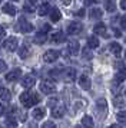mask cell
I'll return each mask as SVG.
<instances>
[{
  "mask_svg": "<svg viewBox=\"0 0 126 128\" xmlns=\"http://www.w3.org/2000/svg\"><path fill=\"white\" fill-rule=\"evenodd\" d=\"M40 101V96L37 94H33V92H23L20 95V102L23 104V106H26V108H30V106H33L34 104H37Z\"/></svg>",
  "mask_w": 126,
  "mask_h": 128,
  "instance_id": "cell-1",
  "label": "cell"
},
{
  "mask_svg": "<svg viewBox=\"0 0 126 128\" xmlns=\"http://www.w3.org/2000/svg\"><path fill=\"white\" fill-rule=\"evenodd\" d=\"M17 45H19V40H17V38H14V36L7 38L3 42V48H4L6 50H9V52H14L17 49Z\"/></svg>",
  "mask_w": 126,
  "mask_h": 128,
  "instance_id": "cell-2",
  "label": "cell"
},
{
  "mask_svg": "<svg viewBox=\"0 0 126 128\" xmlns=\"http://www.w3.org/2000/svg\"><path fill=\"white\" fill-rule=\"evenodd\" d=\"M17 28H19V30L23 32V33H30V32L33 30V24L29 23L24 18H20L19 22H17Z\"/></svg>",
  "mask_w": 126,
  "mask_h": 128,
  "instance_id": "cell-3",
  "label": "cell"
},
{
  "mask_svg": "<svg viewBox=\"0 0 126 128\" xmlns=\"http://www.w3.org/2000/svg\"><path fill=\"white\" fill-rule=\"evenodd\" d=\"M40 91L43 94H46V95H50V94H53L56 91V86H55V84H52L49 81H43L40 84Z\"/></svg>",
  "mask_w": 126,
  "mask_h": 128,
  "instance_id": "cell-4",
  "label": "cell"
},
{
  "mask_svg": "<svg viewBox=\"0 0 126 128\" xmlns=\"http://www.w3.org/2000/svg\"><path fill=\"white\" fill-rule=\"evenodd\" d=\"M57 58H59V52L55 50V49H49L43 55V59H45V62H47V64H52V62L57 60Z\"/></svg>",
  "mask_w": 126,
  "mask_h": 128,
  "instance_id": "cell-5",
  "label": "cell"
},
{
  "mask_svg": "<svg viewBox=\"0 0 126 128\" xmlns=\"http://www.w3.org/2000/svg\"><path fill=\"white\" fill-rule=\"evenodd\" d=\"M20 78H22V69L16 68V69H13L11 72H9V74L6 75V81H9V82H16V81H19Z\"/></svg>",
  "mask_w": 126,
  "mask_h": 128,
  "instance_id": "cell-6",
  "label": "cell"
},
{
  "mask_svg": "<svg viewBox=\"0 0 126 128\" xmlns=\"http://www.w3.org/2000/svg\"><path fill=\"white\" fill-rule=\"evenodd\" d=\"M83 29V24L79 23V22H72V23L67 26V33L69 35H77L80 33Z\"/></svg>",
  "mask_w": 126,
  "mask_h": 128,
  "instance_id": "cell-7",
  "label": "cell"
},
{
  "mask_svg": "<svg viewBox=\"0 0 126 128\" xmlns=\"http://www.w3.org/2000/svg\"><path fill=\"white\" fill-rule=\"evenodd\" d=\"M23 9H24V12H27V13H33L34 10H37V3H36V0H24Z\"/></svg>",
  "mask_w": 126,
  "mask_h": 128,
  "instance_id": "cell-8",
  "label": "cell"
},
{
  "mask_svg": "<svg viewBox=\"0 0 126 128\" xmlns=\"http://www.w3.org/2000/svg\"><path fill=\"white\" fill-rule=\"evenodd\" d=\"M34 82H36V79H34L33 75H24L23 79H22V85L26 88V89H30V88L34 85Z\"/></svg>",
  "mask_w": 126,
  "mask_h": 128,
  "instance_id": "cell-9",
  "label": "cell"
},
{
  "mask_svg": "<svg viewBox=\"0 0 126 128\" xmlns=\"http://www.w3.org/2000/svg\"><path fill=\"white\" fill-rule=\"evenodd\" d=\"M79 85H80V88H82V89L87 91V89H90V79H89L86 75H82L79 78Z\"/></svg>",
  "mask_w": 126,
  "mask_h": 128,
  "instance_id": "cell-10",
  "label": "cell"
},
{
  "mask_svg": "<svg viewBox=\"0 0 126 128\" xmlns=\"http://www.w3.org/2000/svg\"><path fill=\"white\" fill-rule=\"evenodd\" d=\"M3 12L6 13V14H9V16H14L17 13V9L11 3H6V4H3Z\"/></svg>",
  "mask_w": 126,
  "mask_h": 128,
  "instance_id": "cell-11",
  "label": "cell"
},
{
  "mask_svg": "<svg viewBox=\"0 0 126 128\" xmlns=\"http://www.w3.org/2000/svg\"><path fill=\"white\" fill-rule=\"evenodd\" d=\"M67 50H69V53H70V55H77V53H79V43H77L76 40L69 42Z\"/></svg>",
  "mask_w": 126,
  "mask_h": 128,
  "instance_id": "cell-12",
  "label": "cell"
},
{
  "mask_svg": "<svg viewBox=\"0 0 126 128\" xmlns=\"http://www.w3.org/2000/svg\"><path fill=\"white\" fill-rule=\"evenodd\" d=\"M64 112H66L64 106L59 105V106H55V108L52 110V115L55 116V118H62V116L64 115Z\"/></svg>",
  "mask_w": 126,
  "mask_h": 128,
  "instance_id": "cell-13",
  "label": "cell"
},
{
  "mask_svg": "<svg viewBox=\"0 0 126 128\" xmlns=\"http://www.w3.org/2000/svg\"><path fill=\"white\" fill-rule=\"evenodd\" d=\"M46 40H47V35H46V32H39V33L34 35V43H37V45H43Z\"/></svg>",
  "mask_w": 126,
  "mask_h": 128,
  "instance_id": "cell-14",
  "label": "cell"
},
{
  "mask_svg": "<svg viewBox=\"0 0 126 128\" xmlns=\"http://www.w3.org/2000/svg\"><path fill=\"white\" fill-rule=\"evenodd\" d=\"M99 46V39L96 36H89L87 38V48L89 49H96Z\"/></svg>",
  "mask_w": 126,
  "mask_h": 128,
  "instance_id": "cell-15",
  "label": "cell"
},
{
  "mask_svg": "<svg viewBox=\"0 0 126 128\" xmlns=\"http://www.w3.org/2000/svg\"><path fill=\"white\" fill-rule=\"evenodd\" d=\"M103 4H105V9H106L109 13H112V12L116 10V2H115V0H105Z\"/></svg>",
  "mask_w": 126,
  "mask_h": 128,
  "instance_id": "cell-16",
  "label": "cell"
},
{
  "mask_svg": "<svg viewBox=\"0 0 126 128\" xmlns=\"http://www.w3.org/2000/svg\"><path fill=\"white\" fill-rule=\"evenodd\" d=\"M93 32L96 35H100V36H106V26L103 23H97L95 28H93Z\"/></svg>",
  "mask_w": 126,
  "mask_h": 128,
  "instance_id": "cell-17",
  "label": "cell"
},
{
  "mask_svg": "<svg viewBox=\"0 0 126 128\" xmlns=\"http://www.w3.org/2000/svg\"><path fill=\"white\" fill-rule=\"evenodd\" d=\"M82 125L85 128H93V125H95V122H93V118L89 115H85L83 118H82Z\"/></svg>",
  "mask_w": 126,
  "mask_h": 128,
  "instance_id": "cell-18",
  "label": "cell"
},
{
  "mask_svg": "<svg viewBox=\"0 0 126 128\" xmlns=\"http://www.w3.org/2000/svg\"><path fill=\"white\" fill-rule=\"evenodd\" d=\"M115 79H116V82H123L126 79V68H125V66L119 68V72L116 74Z\"/></svg>",
  "mask_w": 126,
  "mask_h": 128,
  "instance_id": "cell-19",
  "label": "cell"
},
{
  "mask_svg": "<svg viewBox=\"0 0 126 128\" xmlns=\"http://www.w3.org/2000/svg\"><path fill=\"white\" fill-rule=\"evenodd\" d=\"M50 19H52V22H59L60 19H62V13H60V10L59 9H52L50 10Z\"/></svg>",
  "mask_w": 126,
  "mask_h": 128,
  "instance_id": "cell-20",
  "label": "cell"
},
{
  "mask_svg": "<svg viewBox=\"0 0 126 128\" xmlns=\"http://www.w3.org/2000/svg\"><path fill=\"white\" fill-rule=\"evenodd\" d=\"M50 12V6H49V3H43V4H40L37 7V13H39V16H45L47 13Z\"/></svg>",
  "mask_w": 126,
  "mask_h": 128,
  "instance_id": "cell-21",
  "label": "cell"
},
{
  "mask_svg": "<svg viewBox=\"0 0 126 128\" xmlns=\"http://www.w3.org/2000/svg\"><path fill=\"white\" fill-rule=\"evenodd\" d=\"M64 33H62V32H55L53 35H52V40L55 42V43H62V42H64Z\"/></svg>",
  "mask_w": 126,
  "mask_h": 128,
  "instance_id": "cell-22",
  "label": "cell"
},
{
  "mask_svg": "<svg viewBox=\"0 0 126 128\" xmlns=\"http://www.w3.org/2000/svg\"><path fill=\"white\" fill-rule=\"evenodd\" d=\"M109 49H110V52L113 53L115 56H119L120 52H122V46H120L119 43H116V42H113V43H110V46H109Z\"/></svg>",
  "mask_w": 126,
  "mask_h": 128,
  "instance_id": "cell-23",
  "label": "cell"
},
{
  "mask_svg": "<svg viewBox=\"0 0 126 128\" xmlns=\"http://www.w3.org/2000/svg\"><path fill=\"white\" fill-rule=\"evenodd\" d=\"M64 78L67 79V81H74V78H76V70L73 68H67V69L64 70Z\"/></svg>",
  "mask_w": 126,
  "mask_h": 128,
  "instance_id": "cell-24",
  "label": "cell"
},
{
  "mask_svg": "<svg viewBox=\"0 0 126 128\" xmlns=\"http://www.w3.org/2000/svg\"><path fill=\"white\" fill-rule=\"evenodd\" d=\"M29 55H30V49H29V46L27 45H23V46L19 49V56H20L22 59H26Z\"/></svg>",
  "mask_w": 126,
  "mask_h": 128,
  "instance_id": "cell-25",
  "label": "cell"
},
{
  "mask_svg": "<svg viewBox=\"0 0 126 128\" xmlns=\"http://www.w3.org/2000/svg\"><path fill=\"white\" fill-rule=\"evenodd\" d=\"M0 99H3V101H10L11 99V94L9 89H6V88H3V89H0Z\"/></svg>",
  "mask_w": 126,
  "mask_h": 128,
  "instance_id": "cell-26",
  "label": "cell"
},
{
  "mask_svg": "<svg viewBox=\"0 0 126 128\" xmlns=\"http://www.w3.org/2000/svg\"><path fill=\"white\" fill-rule=\"evenodd\" d=\"M96 106H97V111H100V112H105L106 111V106H108V102H106V99H97L96 102Z\"/></svg>",
  "mask_w": 126,
  "mask_h": 128,
  "instance_id": "cell-27",
  "label": "cell"
},
{
  "mask_svg": "<svg viewBox=\"0 0 126 128\" xmlns=\"http://www.w3.org/2000/svg\"><path fill=\"white\" fill-rule=\"evenodd\" d=\"M43 116H45V110L43 108H34V111H33L34 120H42Z\"/></svg>",
  "mask_w": 126,
  "mask_h": 128,
  "instance_id": "cell-28",
  "label": "cell"
},
{
  "mask_svg": "<svg viewBox=\"0 0 126 128\" xmlns=\"http://www.w3.org/2000/svg\"><path fill=\"white\" fill-rule=\"evenodd\" d=\"M102 14H103V12L100 10V9H97V7L90 10V19H100Z\"/></svg>",
  "mask_w": 126,
  "mask_h": 128,
  "instance_id": "cell-29",
  "label": "cell"
},
{
  "mask_svg": "<svg viewBox=\"0 0 126 128\" xmlns=\"http://www.w3.org/2000/svg\"><path fill=\"white\" fill-rule=\"evenodd\" d=\"M6 127L7 128H16L17 127V121L14 118H7L6 120Z\"/></svg>",
  "mask_w": 126,
  "mask_h": 128,
  "instance_id": "cell-30",
  "label": "cell"
},
{
  "mask_svg": "<svg viewBox=\"0 0 126 128\" xmlns=\"http://www.w3.org/2000/svg\"><path fill=\"white\" fill-rule=\"evenodd\" d=\"M116 118H118V121L120 124H126V112H118Z\"/></svg>",
  "mask_w": 126,
  "mask_h": 128,
  "instance_id": "cell-31",
  "label": "cell"
},
{
  "mask_svg": "<svg viewBox=\"0 0 126 128\" xmlns=\"http://www.w3.org/2000/svg\"><path fill=\"white\" fill-rule=\"evenodd\" d=\"M82 55H83V58H85V59H92V56H93L89 48H85V49L82 50Z\"/></svg>",
  "mask_w": 126,
  "mask_h": 128,
  "instance_id": "cell-32",
  "label": "cell"
},
{
  "mask_svg": "<svg viewBox=\"0 0 126 128\" xmlns=\"http://www.w3.org/2000/svg\"><path fill=\"white\" fill-rule=\"evenodd\" d=\"M42 128H56V124L52 121H46L43 125H42Z\"/></svg>",
  "mask_w": 126,
  "mask_h": 128,
  "instance_id": "cell-33",
  "label": "cell"
},
{
  "mask_svg": "<svg viewBox=\"0 0 126 128\" xmlns=\"http://www.w3.org/2000/svg\"><path fill=\"white\" fill-rule=\"evenodd\" d=\"M6 69H7V65H6V62L3 60V59H0V72H4Z\"/></svg>",
  "mask_w": 126,
  "mask_h": 128,
  "instance_id": "cell-34",
  "label": "cell"
},
{
  "mask_svg": "<svg viewBox=\"0 0 126 128\" xmlns=\"http://www.w3.org/2000/svg\"><path fill=\"white\" fill-rule=\"evenodd\" d=\"M115 105H116L118 108H122V106H123V101L120 98H115Z\"/></svg>",
  "mask_w": 126,
  "mask_h": 128,
  "instance_id": "cell-35",
  "label": "cell"
},
{
  "mask_svg": "<svg viewBox=\"0 0 126 128\" xmlns=\"http://www.w3.org/2000/svg\"><path fill=\"white\" fill-rule=\"evenodd\" d=\"M100 0H85V4L86 6H90V4H95V3H99Z\"/></svg>",
  "mask_w": 126,
  "mask_h": 128,
  "instance_id": "cell-36",
  "label": "cell"
},
{
  "mask_svg": "<svg viewBox=\"0 0 126 128\" xmlns=\"http://www.w3.org/2000/svg\"><path fill=\"white\" fill-rule=\"evenodd\" d=\"M120 26H122L123 29H126V16L120 18Z\"/></svg>",
  "mask_w": 126,
  "mask_h": 128,
  "instance_id": "cell-37",
  "label": "cell"
},
{
  "mask_svg": "<svg viewBox=\"0 0 126 128\" xmlns=\"http://www.w3.org/2000/svg\"><path fill=\"white\" fill-rule=\"evenodd\" d=\"M4 36H6V30H4L3 26H0V39H1V38H4Z\"/></svg>",
  "mask_w": 126,
  "mask_h": 128,
  "instance_id": "cell-38",
  "label": "cell"
},
{
  "mask_svg": "<svg viewBox=\"0 0 126 128\" xmlns=\"http://www.w3.org/2000/svg\"><path fill=\"white\" fill-rule=\"evenodd\" d=\"M76 16H80V18H83V16H85V10H83V9L77 10V12H76Z\"/></svg>",
  "mask_w": 126,
  "mask_h": 128,
  "instance_id": "cell-39",
  "label": "cell"
},
{
  "mask_svg": "<svg viewBox=\"0 0 126 128\" xmlns=\"http://www.w3.org/2000/svg\"><path fill=\"white\" fill-rule=\"evenodd\" d=\"M49 30H50V26L49 24H43V30L42 32H49Z\"/></svg>",
  "mask_w": 126,
  "mask_h": 128,
  "instance_id": "cell-40",
  "label": "cell"
},
{
  "mask_svg": "<svg viewBox=\"0 0 126 128\" xmlns=\"http://www.w3.org/2000/svg\"><path fill=\"white\" fill-rule=\"evenodd\" d=\"M120 7H122L123 10H126V0H122V2H120Z\"/></svg>",
  "mask_w": 126,
  "mask_h": 128,
  "instance_id": "cell-41",
  "label": "cell"
},
{
  "mask_svg": "<svg viewBox=\"0 0 126 128\" xmlns=\"http://www.w3.org/2000/svg\"><path fill=\"white\" fill-rule=\"evenodd\" d=\"M60 2H62L63 4H66V6H67V4H70V3H72V0H60Z\"/></svg>",
  "mask_w": 126,
  "mask_h": 128,
  "instance_id": "cell-42",
  "label": "cell"
},
{
  "mask_svg": "<svg viewBox=\"0 0 126 128\" xmlns=\"http://www.w3.org/2000/svg\"><path fill=\"white\" fill-rule=\"evenodd\" d=\"M3 114H4V106L0 104V115H3Z\"/></svg>",
  "mask_w": 126,
  "mask_h": 128,
  "instance_id": "cell-43",
  "label": "cell"
},
{
  "mask_svg": "<svg viewBox=\"0 0 126 128\" xmlns=\"http://www.w3.org/2000/svg\"><path fill=\"white\" fill-rule=\"evenodd\" d=\"M109 128H120V127H119V125H118V124H113V125H110V127H109Z\"/></svg>",
  "mask_w": 126,
  "mask_h": 128,
  "instance_id": "cell-44",
  "label": "cell"
},
{
  "mask_svg": "<svg viewBox=\"0 0 126 128\" xmlns=\"http://www.w3.org/2000/svg\"><path fill=\"white\" fill-rule=\"evenodd\" d=\"M76 128H83V127H80V125H77V127H76Z\"/></svg>",
  "mask_w": 126,
  "mask_h": 128,
  "instance_id": "cell-45",
  "label": "cell"
},
{
  "mask_svg": "<svg viewBox=\"0 0 126 128\" xmlns=\"http://www.w3.org/2000/svg\"><path fill=\"white\" fill-rule=\"evenodd\" d=\"M125 58H126V52H125Z\"/></svg>",
  "mask_w": 126,
  "mask_h": 128,
  "instance_id": "cell-46",
  "label": "cell"
},
{
  "mask_svg": "<svg viewBox=\"0 0 126 128\" xmlns=\"http://www.w3.org/2000/svg\"><path fill=\"white\" fill-rule=\"evenodd\" d=\"M125 95H126V89H125Z\"/></svg>",
  "mask_w": 126,
  "mask_h": 128,
  "instance_id": "cell-47",
  "label": "cell"
},
{
  "mask_svg": "<svg viewBox=\"0 0 126 128\" xmlns=\"http://www.w3.org/2000/svg\"><path fill=\"white\" fill-rule=\"evenodd\" d=\"M13 2H17V0H13Z\"/></svg>",
  "mask_w": 126,
  "mask_h": 128,
  "instance_id": "cell-48",
  "label": "cell"
}]
</instances>
